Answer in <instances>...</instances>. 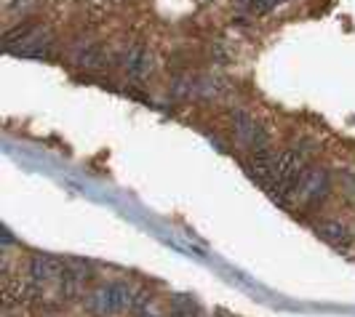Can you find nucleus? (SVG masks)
<instances>
[{"mask_svg": "<svg viewBox=\"0 0 355 317\" xmlns=\"http://www.w3.org/2000/svg\"><path fill=\"white\" fill-rule=\"evenodd\" d=\"M216 317H230V315H225V312H219V315H216Z\"/></svg>", "mask_w": 355, "mask_h": 317, "instance_id": "nucleus-11", "label": "nucleus"}, {"mask_svg": "<svg viewBox=\"0 0 355 317\" xmlns=\"http://www.w3.org/2000/svg\"><path fill=\"white\" fill-rule=\"evenodd\" d=\"M238 3H241V6H246V8H249L251 3H254V0H238Z\"/></svg>", "mask_w": 355, "mask_h": 317, "instance_id": "nucleus-10", "label": "nucleus"}, {"mask_svg": "<svg viewBox=\"0 0 355 317\" xmlns=\"http://www.w3.org/2000/svg\"><path fill=\"white\" fill-rule=\"evenodd\" d=\"M139 293L142 291L128 282H105V285H96L83 304H86V312L94 317H115L131 312Z\"/></svg>", "mask_w": 355, "mask_h": 317, "instance_id": "nucleus-1", "label": "nucleus"}, {"mask_svg": "<svg viewBox=\"0 0 355 317\" xmlns=\"http://www.w3.org/2000/svg\"><path fill=\"white\" fill-rule=\"evenodd\" d=\"M91 275H94V269H91L89 264H64L62 278L56 282L59 296H62V299H75V296H80V293L86 291V282L91 280Z\"/></svg>", "mask_w": 355, "mask_h": 317, "instance_id": "nucleus-5", "label": "nucleus"}, {"mask_svg": "<svg viewBox=\"0 0 355 317\" xmlns=\"http://www.w3.org/2000/svg\"><path fill=\"white\" fill-rule=\"evenodd\" d=\"M318 229H320V235H323L326 240H331V243H337V246H345V243H350V232H347V227H345L342 221H334V219H329V221H320Z\"/></svg>", "mask_w": 355, "mask_h": 317, "instance_id": "nucleus-6", "label": "nucleus"}, {"mask_svg": "<svg viewBox=\"0 0 355 317\" xmlns=\"http://www.w3.org/2000/svg\"><path fill=\"white\" fill-rule=\"evenodd\" d=\"M123 72L128 80L144 83L153 75V53H150V48L142 46V43L128 46L123 53Z\"/></svg>", "mask_w": 355, "mask_h": 317, "instance_id": "nucleus-3", "label": "nucleus"}, {"mask_svg": "<svg viewBox=\"0 0 355 317\" xmlns=\"http://www.w3.org/2000/svg\"><path fill=\"white\" fill-rule=\"evenodd\" d=\"M75 62H78L80 67H89V70H94V67H102L105 53H102V48H96V46H86V48H80V51H78Z\"/></svg>", "mask_w": 355, "mask_h": 317, "instance_id": "nucleus-8", "label": "nucleus"}, {"mask_svg": "<svg viewBox=\"0 0 355 317\" xmlns=\"http://www.w3.org/2000/svg\"><path fill=\"white\" fill-rule=\"evenodd\" d=\"M326 192H329V176H326V171L307 165L304 174L300 176V181H297V187H294V197H300L302 203H318Z\"/></svg>", "mask_w": 355, "mask_h": 317, "instance_id": "nucleus-4", "label": "nucleus"}, {"mask_svg": "<svg viewBox=\"0 0 355 317\" xmlns=\"http://www.w3.org/2000/svg\"><path fill=\"white\" fill-rule=\"evenodd\" d=\"M227 120H230V128H232V134H235V139L241 141L243 147H249L251 152L270 150V136H267L265 125L259 123L254 115H249L246 109H232Z\"/></svg>", "mask_w": 355, "mask_h": 317, "instance_id": "nucleus-2", "label": "nucleus"}, {"mask_svg": "<svg viewBox=\"0 0 355 317\" xmlns=\"http://www.w3.org/2000/svg\"><path fill=\"white\" fill-rule=\"evenodd\" d=\"M171 317H200V309L190 296H174L171 299Z\"/></svg>", "mask_w": 355, "mask_h": 317, "instance_id": "nucleus-7", "label": "nucleus"}, {"mask_svg": "<svg viewBox=\"0 0 355 317\" xmlns=\"http://www.w3.org/2000/svg\"><path fill=\"white\" fill-rule=\"evenodd\" d=\"M131 315H134V317H163L158 307L153 304V299L147 296V291H142V293H139V299H137V304H134Z\"/></svg>", "mask_w": 355, "mask_h": 317, "instance_id": "nucleus-9", "label": "nucleus"}]
</instances>
